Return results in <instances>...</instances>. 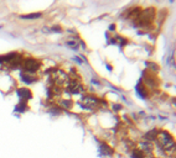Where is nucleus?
<instances>
[{"label": "nucleus", "instance_id": "obj_1", "mask_svg": "<svg viewBox=\"0 0 176 158\" xmlns=\"http://www.w3.org/2000/svg\"><path fill=\"white\" fill-rule=\"evenodd\" d=\"M157 141H159V143L163 147L164 151L171 152L175 148V142H174L172 136L169 132H166V131H160L159 132V135H157Z\"/></svg>", "mask_w": 176, "mask_h": 158}, {"label": "nucleus", "instance_id": "obj_7", "mask_svg": "<svg viewBox=\"0 0 176 158\" xmlns=\"http://www.w3.org/2000/svg\"><path fill=\"white\" fill-rule=\"evenodd\" d=\"M133 157H134V158H144V153H143L140 150L135 148V150L133 151Z\"/></svg>", "mask_w": 176, "mask_h": 158}, {"label": "nucleus", "instance_id": "obj_10", "mask_svg": "<svg viewBox=\"0 0 176 158\" xmlns=\"http://www.w3.org/2000/svg\"><path fill=\"white\" fill-rule=\"evenodd\" d=\"M21 78H22L26 83H32V82H35V78H30L29 76H25V74H21Z\"/></svg>", "mask_w": 176, "mask_h": 158}, {"label": "nucleus", "instance_id": "obj_5", "mask_svg": "<svg viewBox=\"0 0 176 158\" xmlns=\"http://www.w3.org/2000/svg\"><path fill=\"white\" fill-rule=\"evenodd\" d=\"M99 150H100L102 152H103L106 156H110V154H113V150H110V147H109V146H107L106 143H102Z\"/></svg>", "mask_w": 176, "mask_h": 158}, {"label": "nucleus", "instance_id": "obj_3", "mask_svg": "<svg viewBox=\"0 0 176 158\" xmlns=\"http://www.w3.org/2000/svg\"><path fill=\"white\" fill-rule=\"evenodd\" d=\"M68 90L72 93V94H79V93H83L85 91V89H83V85L81 84V83L76 79H72L68 82Z\"/></svg>", "mask_w": 176, "mask_h": 158}, {"label": "nucleus", "instance_id": "obj_6", "mask_svg": "<svg viewBox=\"0 0 176 158\" xmlns=\"http://www.w3.org/2000/svg\"><path fill=\"white\" fill-rule=\"evenodd\" d=\"M155 137H156V131H155V130H151L150 132H148V134L144 136V138H145L146 141H151V140H154Z\"/></svg>", "mask_w": 176, "mask_h": 158}, {"label": "nucleus", "instance_id": "obj_8", "mask_svg": "<svg viewBox=\"0 0 176 158\" xmlns=\"http://www.w3.org/2000/svg\"><path fill=\"white\" fill-rule=\"evenodd\" d=\"M25 109H26V104L24 103V101H21L19 105L15 106V110H16V111H21V113H22V111H25Z\"/></svg>", "mask_w": 176, "mask_h": 158}, {"label": "nucleus", "instance_id": "obj_4", "mask_svg": "<svg viewBox=\"0 0 176 158\" xmlns=\"http://www.w3.org/2000/svg\"><path fill=\"white\" fill-rule=\"evenodd\" d=\"M17 95L21 100H27V99H31L32 94L29 89H19L17 90Z\"/></svg>", "mask_w": 176, "mask_h": 158}, {"label": "nucleus", "instance_id": "obj_9", "mask_svg": "<svg viewBox=\"0 0 176 158\" xmlns=\"http://www.w3.org/2000/svg\"><path fill=\"white\" fill-rule=\"evenodd\" d=\"M41 17V14H30V15H22L21 19H37Z\"/></svg>", "mask_w": 176, "mask_h": 158}, {"label": "nucleus", "instance_id": "obj_2", "mask_svg": "<svg viewBox=\"0 0 176 158\" xmlns=\"http://www.w3.org/2000/svg\"><path fill=\"white\" fill-rule=\"evenodd\" d=\"M41 66V63L37 61V59H34V58H29V59H26L25 63H24V70L26 73H35V72H37L39 68Z\"/></svg>", "mask_w": 176, "mask_h": 158}]
</instances>
